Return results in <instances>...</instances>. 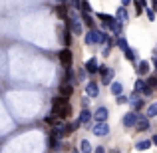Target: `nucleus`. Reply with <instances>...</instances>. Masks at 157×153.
Wrapping results in <instances>:
<instances>
[{
    "instance_id": "nucleus-36",
    "label": "nucleus",
    "mask_w": 157,
    "mask_h": 153,
    "mask_svg": "<svg viewBox=\"0 0 157 153\" xmlns=\"http://www.w3.org/2000/svg\"><path fill=\"white\" fill-rule=\"evenodd\" d=\"M151 4H153V8H157V0H151Z\"/></svg>"
},
{
    "instance_id": "nucleus-11",
    "label": "nucleus",
    "mask_w": 157,
    "mask_h": 153,
    "mask_svg": "<svg viewBox=\"0 0 157 153\" xmlns=\"http://www.w3.org/2000/svg\"><path fill=\"white\" fill-rule=\"evenodd\" d=\"M72 94H74V88L70 84H66V86H62V88H60V98H66V100H68Z\"/></svg>"
},
{
    "instance_id": "nucleus-3",
    "label": "nucleus",
    "mask_w": 157,
    "mask_h": 153,
    "mask_svg": "<svg viewBox=\"0 0 157 153\" xmlns=\"http://www.w3.org/2000/svg\"><path fill=\"white\" fill-rule=\"evenodd\" d=\"M94 135H98V137H105V135H109V125H107L105 121L96 123V125H94Z\"/></svg>"
},
{
    "instance_id": "nucleus-10",
    "label": "nucleus",
    "mask_w": 157,
    "mask_h": 153,
    "mask_svg": "<svg viewBox=\"0 0 157 153\" xmlns=\"http://www.w3.org/2000/svg\"><path fill=\"white\" fill-rule=\"evenodd\" d=\"M86 94H88L90 98H98V94H100V88H98V84L90 82V84L86 86Z\"/></svg>"
},
{
    "instance_id": "nucleus-38",
    "label": "nucleus",
    "mask_w": 157,
    "mask_h": 153,
    "mask_svg": "<svg viewBox=\"0 0 157 153\" xmlns=\"http://www.w3.org/2000/svg\"><path fill=\"white\" fill-rule=\"evenodd\" d=\"M60 2H64V0H60Z\"/></svg>"
},
{
    "instance_id": "nucleus-4",
    "label": "nucleus",
    "mask_w": 157,
    "mask_h": 153,
    "mask_svg": "<svg viewBox=\"0 0 157 153\" xmlns=\"http://www.w3.org/2000/svg\"><path fill=\"white\" fill-rule=\"evenodd\" d=\"M68 22V30L74 32V34H82V22L78 18H66Z\"/></svg>"
},
{
    "instance_id": "nucleus-21",
    "label": "nucleus",
    "mask_w": 157,
    "mask_h": 153,
    "mask_svg": "<svg viewBox=\"0 0 157 153\" xmlns=\"http://www.w3.org/2000/svg\"><path fill=\"white\" fill-rule=\"evenodd\" d=\"M137 149H141V151H145V149H149L151 147V141H145V139H143V141H137Z\"/></svg>"
},
{
    "instance_id": "nucleus-12",
    "label": "nucleus",
    "mask_w": 157,
    "mask_h": 153,
    "mask_svg": "<svg viewBox=\"0 0 157 153\" xmlns=\"http://www.w3.org/2000/svg\"><path fill=\"white\" fill-rule=\"evenodd\" d=\"M64 103H68V100H66V98H54V101H52V111L56 113V111L60 109Z\"/></svg>"
},
{
    "instance_id": "nucleus-17",
    "label": "nucleus",
    "mask_w": 157,
    "mask_h": 153,
    "mask_svg": "<svg viewBox=\"0 0 157 153\" xmlns=\"http://www.w3.org/2000/svg\"><path fill=\"white\" fill-rule=\"evenodd\" d=\"M56 14L60 16V18H64V20L68 18V10H66V6H64V4H60V6L56 8Z\"/></svg>"
},
{
    "instance_id": "nucleus-16",
    "label": "nucleus",
    "mask_w": 157,
    "mask_h": 153,
    "mask_svg": "<svg viewBox=\"0 0 157 153\" xmlns=\"http://www.w3.org/2000/svg\"><path fill=\"white\" fill-rule=\"evenodd\" d=\"M121 92H123V86L119 84V82H113V84H111V94H115V96H119Z\"/></svg>"
},
{
    "instance_id": "nucleus-13",
    "label": "nucleus",
    "mask_w": 157,
    "mask_h": 153,
    "mask_svg": "<svg viewBox=\"0 0 157 153\" xmlns=\"http://www.w3.org/2000/svg\"><path fill=\"white\" fill-rule=\"evenodd\" d=\"M135 125H137L139 131H145L147 127H149V119L147 117H137V123H135Z\"/></svg>"
},
{
    "instance_id": "nucleus-24",
    "label": "nucleus",
    "mask_w": 157,
    "mask_h": 153,
    "mask_svg": "<svg viewBox=\"0 0 157 153\" xmlns=\"http://www.w3.org/2000/svg\"><path fill=\"white\" fill-rule=\"evenodd\" d=\"M119 20H127V10H125V8H119V10H117V22H119Z\"/></svg>"
},
{
    "instance_id": "nucleus-25",
    "label": "nucleus",
    "mask_w": 157,
    "mask_h": 153,
    "mask_svg": "<svg viewBox=\"0 0 157 153\" xmlns=\"http://www.w3.org/2000/svg\"><path fill=\"white\" fill-rule=\"evenodd\" d=\"M145 86H147V88H151V90L157 88V78H155V76H153V78H149V80L145 82Z\"/></svg>"
},
{
    "instance_id": "nucleus-9",
    "label": "nucleus",
    "mask_w": 157,
    "mask_h": 153,
    "mask_svg": "<svg viewBox=\"0 0 157 153\" xmlns=\"http://www.w3.org/2000/svg\"><path fill=\"white\" fill-rule=\"evenodd\" d=\"M98 60L96 58H92V60H88L86 62V74H98Z\"/></svg>"
},
{
    "instance_id": "nucleus-28",
    "label": "nucleus",
    "mask_w": 157,
    "mask_h": 153,
    "mask_svg": "<svg viewBox=\"0 0 157 153\" xmlns=\"http://www.w3.org/2000/svg\"><path fill=\"white\" fill-rule=\"evenodd\" d=\"M125 58H127V60H135V54H133L131 48H125Z\"/></svg>"
},
{
    "instance_id": "nucleus-29",
    "label": "nucleus",
    "mask_w": 157,
    "mask_h": 153,
    "mask_svg": "<svg viewBox=\"0 0 157 153\" xmlns=\"http://www.w3.org/2000/svg\"><path fill=\"white\" fill-rule=\"evenodd\" d=\"M117 103H121V105H123V103H127V96L119 94V96H117Z\"/></svg>"
},
{
    "instance_id": "nucleus-19",
    "label": "nucleus",
    "mask_w": 157,
    "mask_h": 153,
    "mask_svg": "<svg viewBox=\"0 0 157 153\" xmlns=\"http://www.w3.org/2000/svg\"><path fill=\"white\" fill-rule=\"evenodd\" d=\"M90 119H92V113H90L88 109H84V111H82V115H80V125H82V123H88Z\"/></svg>"
},
{
    "instance_id": "nucleus-37",
    "label": "nucleus",
    "mask_w": 157,
    "mask_h": 153,
    "mask_svg": "<svg viewBox=\"0 0 157 153\" xmlns=\"http://www.w3.org/2000/svg\"><path fill=\"white\" fill-rule=\"evenodd\" d=\"M153 64H155V70H157V58H153Z\"/></svg>"
},
{
    "instance_id": "nucleus-34",
    "label": "nucleus",
    "mask_w": 157,
    "mask_h": 153,
    "mask_svg": "<svg viewBox=\"0 0 157 153\" xmlns=\"http://www.w3.org/2000/svg\"><path fill=\"white\" fill-rule=\"evenodd\" d=\"M96 153H105V151L101 149V147H98V149H96Z\"/></svg>"
},
{
    "instance_id": "nucleus-33",
    "label": "nucleus",
    "mask_w": 157,
    "mask_h": 153,
    "mask_svg": "<svg viewBox=\"0 0 157 153\" xmlns=\"http://www.w3.org/2000/svg\"><path fill=\"white\" fill-rule=\"evenodd\" d=\"M121 4H123V6H127V4H131V0H121Z\"/></svg>"
},
{
    "instance_id": "nucleus-6",
    "label": "nucleus",
    "mask_w": 157,
    "mask_h": 153,
    "mask_svg": "<svg viewBox=\"0 0 157 153\" xmlns=\"http://www.w3.org/2000/svg\"><path fill=\"white\" fill-rule=\"evenodd\" d=\"M58 58H60V62L66 66V68H70V66H72V52H70L68 48H66V50H60Z\"/></svg>"
},
{
    "instance_id": "nucleus-5",
    "label": "nucleus",
    "mask_w": 157,
    "mask_h": 153,
    "mask_svg": "<svg viewBox=\"0 0 157 153\" xmlns=\"http://www.w3.org/2000/svg\"><path fill=\"white\" fill-rule=\"evenodd\" d=\"M137 117H139V115L135 113V111H129V113L123 115L121 121H123V125H125V127H133L135 123H137Z\"/></svg>"
},
{
    "instance_id": "nucleus-18",
    "label": "nucleus",
    "mask_w": 157,
    "mask_h": 153,
    "mask_svg": "<svg viewBox=\"0 0 157 153\" xmlns=\"http://www.w3.org/2000/svg\"><path fill=\"white\" fill-rule=\"evenodd\" d=\"M82 20H84V22L88 24L90 28H94V26H96V24H94V18L90 16V12H84V14H82Z\"/></svg>"
},
{
    "instance_id": "nucleus-26",
    "label": "nucleus",
    "mask_w": 157,
    "mask_h": 153,
    "mask_svg": "<svg viewBox=\"0 0 157 153\" xmlns=\"http://www.w3.org/2000/svg\"><path fill=\"white\" fill-rule=\"evenodd\" d=\"M143 90H145V82L137 80V82H135V92H143Z\"/></svg>"
},
{
    "instance_id": "nucleus-15",
    "label": "nucleus",
    "mask_w": 157,
    "mask_h": 153,
    "mask_svg": "<svg viewBox=\"0 0 157 153\" xmlns=\"http://www.w3.org/2000/svg\"><path fill=\"white\" fill-rule=\"evenodd\" d=\"M80 149H82V153H92V143H90L88 139H84V141L80 143Z\"/></svg>"
},
{
    "instance_id": "nucleus-14",
    "label": "nucleus",
    "mask_w": 157,
    "mask_h": 153,
    "mask_svg": "<svg viewBox=\"0 0 157 153\" xmlns=\"http://www.w3.org/2000/svg\"><path fill=\"white\" fill-rule=\"evenodd\" d=\"M139 76H145V74L147 72H149V62H145V60H141V62H139Z\"/></svg>"
},
{
    "instance_id": "nucleus-30",
    "label": "nucleus",
    "mask_w": 157,
    "mask_h": 153,
    "mask_svg": "<svg viewBox=\"0 0 157 153\" xmlns=\"http://www.w3.org/2000/svg\"><path fill=\"white\" fill-rule=\"evenodd\" d=\"M147 18H149V20H153V18H155V14H153V10H147Z\"/></svg>"
},
{
    "instance_id": "nucleus-23",
    "label": "nucleus",
    "mask_w": 157,
    "mask_h": 153,
    "mask_svg": "<svg viewBox=\"0 0 157 153\" xmlns=\"http://www.w3.org/2000/svg\"><path fill=\"white\" fill-rule=\"evenodd\" d=\"M64 44H66V46L72 44V32H70V30H64Z\"/></svg>"
},
{
    "instance_id": "nucleus-31",
    "label": "nucleus",
    "mask_w": 157,
    "mask_h": 153,
    "mask_svg": "<svg viewBox=\"0 0 157 153\" xmlns=\"http://www.w3.org/2000/svg\"><path fill=\"white\" fill-rule=\"evenodd\" d=\"M46 121H48V123H50V125H54V123H56V119H54V117H52V115H50V117H46Z\"/></svg>"
},
{
    "instance_id": "nucleus-35",
    "label": "nucleus",
    "mask_w": 157,
    "mask_h": 153,
    "mask_svg": "<svg viewBox=\"0 0 157 153\" xmlns=\"http://www.w3.org/2000/svg\"><path fill=\"white\" fill-rule=\"evenodd\" d=\"M151 143H155V145H157V133L153 135V141H151Z\"/></svg>"
},
{
    "instance_id": "nucleus-7",
    "label": "nucleus",
    "mask_w": 157,
    "mask_h": 153,
    "mask_svg": "<svg viewBox=\"0 0 157 153\" xmlns=\"http://www.w3.org/2000/svg\"><path fill=\"white\" fill-rule=\"evenodd\" d=\"M56 115H58L60 119H68L70 115H72V105H70V103H64V105H62L60 109L56 111Z\"/></svg>"
},
{
    "instance_id": "nucleus-27",
    "label": "nucleus",
    "mask_w": 157,
    "mask_h": 153,
    "mask_svg": "<svg viewBox=\"0 0 157 153\" xmlns=\"http://www.w3.org/2000/svg\"><path fill=\"white\" fill-rule=\"evenodd\" d=\"M117 46L121 48V50H125V48H129V46H127V40H125V38H117Z\"/></svg>"
},
{
    "instance_id": "nucleus-8",
    "label": "nucleus",
    "mask_w": 157,
    "mask_h": 153,
    "mask_svg": "<svg viewBox=\"0 0 157 153\" xmlns=\"http://www.w3.org/2000/svg\"><path fill=\"white\" fill-rule=\"evenodd\" d=\"M107 115H109V113H107V107H98V109L94 111V119H96L98 123L105 121V119H107Z\"/></svg>"
},
{
    "instance_id": "nucleus-39",
    "label": "nucleus",
    "mask_w": 157,
    "mask_h": 153,
    "mask_svg": "<svg viewBox=\"0 0 157 153\" xmlns=\"http://www.w3.org/2000/svg\"><path fill=\"white\" fill-rule=\"evenodd\" d=\"M74 153H78V151H74Z\"/></svg>"
},
{
    "instance_id": "nucleus-22",
    "label": "nucleus",
    "mask_w": 157,
    "mask_h": 153,
    "mask_svg": "<svg viewBox=\"0 0 157 153\" xmlns=\"http://www.w3.org/2000/svg\"><path fill=\"white\" fill-rule=\"evenodd\" d=\"M153 115H157V103H151L147 107V117H153Z\"/></svg>"
},
{
    "instance_id": "nucleus-20",
    "label": "nucleus",
    "mask_w": 157,
    "mask_h": 153,
    "mask_svg": "<svg viewBox=\"0 0 157 153\" xmlns=\"http://www.w3.org/2000/svg\"><path fill=\"white\" fill-rule=\"evenodd\" d=\"M111 80H113V70L107 68V70H105V74H104V84H105V86H107V84H111Z\"/></svg>"
},
{
    "instance_id": "nucleus-2",
    "label": "nucleus",
    "mask_w": 157,
    "mask_h": 153,
    "mask_svg": "<svg viewBox=\"0 0 157 153\" xmlns=\"http://www.w3.org/2000/svg\"><path fill=\"white\" fill-rule=\"evenodd\" d=\"M98 18L101 20V22H105V26L109 28L111 32H115V34H119V30H121V24L117 22L115 18H111V16H107V14H98Z\"/></svg>"
},
{
    "instance_id": "nucleus-1",
    "label": "nucleus",
    "mask_w": 157,
    "mask_h": 153,
    "mask_svg": "<svg viewBox=\"0 0 157 153\" xmlns=\"http://www.w3.org/2000/svg\"><path fill=\"white\" fill-rule=\"evenodd\" d=\"M86 42H88V44H101V42H107V46H109L111 38H109V36H105V34H101V32L96 30V28H92V30L86 34Z\"/></svg>"
},
{
    "instance_id": "nucleus-32",
    "label": "nucleus",
    "mask_w": 157,
    "mask_h": 153,
    "mask_svg": "<svg viewBox=\"0 0 157 153\" xmlns=\"http://www.w3.org/2000/svg\"><path fill=\"white\" fill-rule=\"evenodd\" d=\"M72 4H74L76 8H80V6H82V4H80V0H72Z\"/></svg>"
}]
</instances>
